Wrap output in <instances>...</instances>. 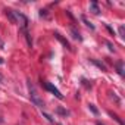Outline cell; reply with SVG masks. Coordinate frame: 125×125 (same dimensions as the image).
<instances>
[{"instance_id": "cell-4", "label": "cell", "mask_w": 125, "mask_h": 125, "mask_svg": "<svg viewBox=\"0 0 125 125\" xmlns=\"http://www.w3.org/2000/svg\"><path fill=\"white\" fill-rule=\"evenodd\" d=\"M21 31L24 32V37H25V40H27V44H28L30 47H32V38H31V34H30L28 28H21Z\"/></svg>"}, {"instance_id": "cell-3", "label": "cell", "mask_w": 125, "mask_h": 125, "mask_svg": "<svg viewBox=\"0 0 125 125\" xmlns=\"http://www.w3.org/2000/svg\"><path fill=\"white\" fill-rule=\"evenodd\" d=\"M5 15L8 16V19L10 21V24H18L19 22V18H18V13L12 9H5Z\"/></svg>"}, {"instance_id": "cell-14", "label": "cell", "mask_w": 125, "mask_h": 125, "mask_svg": "<svg viewBox=\"0 0 125 125\" xmlns=\"http://www.w3.org/2000/svg\"><path fill=\"white\" fill-rule=\"evenodd\" d=\"M40 16L47 19V18H49V13H47V10H46V9H41V10H40Z\"/></svg>"}, {"instance_id": "cell-5", "label": "cell", "mask_w": 125, "mask_h": 125, "mask_svg": "<svg viewBox=\"0 0 125 125\" xmlns=\"http://www.w3.org/2000/svg\"><path fill=\"white\" fill-rule=\"evenodd\" d=\"M54 37H56V38H57V40H59V41H60L62 44H63V46H65V47H66L68 50H71V44H69V41H68V40H65V38L62 37V35H60L59 32H54Z\"/></svg>"}, {"instance_id": "cell-19", "label": "cell", "mask_w": 125, "mask_h": 125, "mask_svg": "<svg viewBox=\"0 0 125 125\" xmlns=\"http://www.w3.org/2000/svg\"><path fill=\"white\" fill-rule=\"evenodd\" d=\"M0 47H3V41L2 40H0Z\"/></svg>"}, {"instance_id": "cell-15", "label": "cell", "mask_w": 125, "mask_h": 125, "mask_svg": "<svg viewBox=\"0 0 125 125\" xmlns=\"http://www.w3.org/2000/svg\"><path fill=\"white\" fill-rule=\"evenodd\" d=\"M119 35H121L122 38L125 37V35H124V25H121V27H119Z\"/></svg>"}, {"instance_id": "cell-6", "label": "cell", "mask_w": 125, "mask_h": 125, "mask_svg": "<svg viewBox=\"0 0 125 125\" xmlns=\"http://www.w3.org/2000/svg\"><path fill=\"white\" fill-rule=\"evenodd\" d=\"M90 9H91V12H93L94 15H99V13H100V9H99L97 2H91V3H90Z\"/></svg>"}, {"instance_id": "cell-21", "label": "cell", "mask_w": 125, "mask_h": 125, "mask_svg": "<svg viewBox=\"0 0 125 125\" xmlns=\"http://www.w3.org/2000/svg\"><path fill=\"white\" fill-rule=\"evenodd\" d=\"M0 81H2V75H0Z\"/></svg>"}, {"instance_id": "cell-13", "label": "cell", "mask_w": 125, "mask_h": 125, "mask_svg": "<svg viewBox=\"0 0 125 125\" xmlns=\"http://www.w3.org/2000/svg\"><path fill=\"white\" fill-rule=\"evenodd\" d=\"M88 109H90L94 115H99V110L96 109V106H94V104H91V103H90V104H88Z\"/></svg>"}, {"instance_id": "cell-8", "label": "cell", "mask_w": 125, "mask_h": 125, "mask_svg": "<svg viewBox=\"0 0 125 125\" xmlns=\"http://www.w3.org/2000/svg\"><path fill=\"white\" fill-rule=\"evenodd\" d=\"M91 62H93V63H94L96 66H99L102 71H106V65L103 63V62H99V60H96V59H91Z\"/></svg>"}, {"instance_id": "cell-10", "label": "cell", "mask_w": 125, "mask_h": 125, "mask_svg": "<svg viewBox=\"0 0 125 125\" xmlns=\"http://www.w3.org/2000/svg\"><path fill=\"white\" fill-rule=\"evenodd\" d=\"M81 19H83V22H84V24H85V25H87V27H88L90 30H94V25H93V24H91V22H90V21H88V19H87L85 16H84V15L81 16Z\"/></svg>"}, {"instance_id": "cell-9", "label": "cell", "mask_w": 125, "mask_h": 125, "mask_svg": "<svg viewBox=\"0 0 125 125\" xmlns=\"http://www.w3.org/2000/svg\"><path fill=\"white\" fill-rule=\"evenodd\" d=\"M71 32H72V37H74L75 40H83V38H81V35H80V32L77 31V28H74V27H72V28H71Z\"/></svg>"}, {"instance_id": "cell-16", "label": "cell", "mask_w": 125, "mask_h": 125, "mask_svg": "<svg viewBox=\"0 0 125 125\" xmlns=\"http://www.w3.org/2000/svg\"><path fill=\"white\" fill-rule=\"evenodd\" d=\"M43 115H44V116L47 118V121H49V122H53V118H52V116H50L49 113H43Z\"/></svg>"}, {"instance_id": "cell-12", "label": "cell", "mask_w": 125, "mask_h": 125, "mask_svg": "<svg viewBox=\"0 0 125 125\" xmlns=\"http://www.w3.org/2000/svg\"><path fill=\"white\" fill-rule=\"evenodd\" d=\"M57 113H60V115H63V116H68V115H69V112H68V110H65V109H62V107H57Z\"/></svg>"}, {"instance_id": "cell-2", "label": "cell", "mask_w": 125, "mask_h": 125, "mask_svg": "<svg viewBox=\"0 0 125 125\" xmlns=\"http://www.w3.org/2000/svg\"><path fill=\"white\" fill-rule=\"evenodd\" d=\"M44 88H46L47 91H50L52 94H54V96H56L59 100H62V99H63V94H62V93H60V91H59V90H57V88L53 85V84H50V83H44Z\"/></svg>"}, {"instance_id": "cell-18", "label": "cell", "mask_w": 125, "mask_h": 125, "mask_svg": "<svg viewBox=\"0 0 125 125\" xmlns=\"http://www.w3.org/2000/svg\"><path fill=\"white\" fill-rule=\"evenodd\" d=\"M3 62H5V60H3L2 57H0V65H2V63H3Z\"/></svg>"}, {"instance_id": "cell-7", "label": "cell", "mask_w": 125, "mask_h": 125, "mask_svg": "<svg viewBox=\"0 0 125 125\" xmlns=\"http://www.w3.org/2000/svg\"><path fill=\"white\" fill-rule=\"evenodd\" d=\"M116 71L119 75H124V62L122 60H118L116 62Z\"/></svg>"}, {"instance_id": "cell-1", "label": "cell", "mask_w": 125, "mask_h": 125, "mask_svg": "<svg viewBox=\"0 0 125 125\" xmlns=\"http://www.w3.org/2000/svg\"><path fill=\"white\" fill-rule=\"evenodd\" d=\"M28 90H30V99H31V102H32L37 107H43V106H44V103H43V100H41V97H40L38 91L35 90V87H34L31 83L28 84Z\"/></svg>"}, {"instance_id": "cell-20", "label": "cell", "mask_w": 125, "mask_h": 125, "mask_svg": "<svg viewBox=\"0 0 125 125\" xmlns=\"http://www.w3.org/2000/svg\"><path fill=\"white\" fill-rule=\"evenodd\" d=\"M97 125H103V124H102V122H97Z\"/></svg>"}, {"instance_id": "cell-17", "label": "cell", "mask_w": 125, "mask_h": 125, "mask_svg": "<svg viewBox=\"0 0 125 125\" xmlns=\"http://www.w3.org/2000/svg\"><path fill=\"white\" fill-rule=\"evenodd\" d=\"M106 44H107V46H109V49H110V50H112V52H113V50H115V49H113V46H112V43H109V41H106Z\"/></svg>"}, {"instance_id": "cell-11", "label": "cell", "mask_w": 125, "mask_h": 125, "mask_svg": "<svg viewBox=\"0 0 125 125\" xmlns=\"http://www.w3.org/2000/svg\"><path fill=\"white\" fill-rule=\"evenodd\" d=\"M110 116H113V119H115V121H116V122H118L119 125H124V122H122V119H121V118H119L118 115H115V113H112V112H110Z\"/></svg>"}]
</instances>
